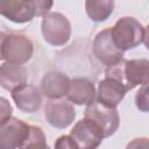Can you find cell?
Returning <instances> with one entry per match:
<instances>
[{"mask_svg": "<svg viewBox=\"0 0 149 149\" xmlns=\"http://www.w3.org/2000/svg\"><path fill=\"white\" fill-rule=\"evenodd\" d=\"M148 66L149 62L144 58L122 59L114 66L107 68L105 77L120 81L127 91H130L139 85L148 84Z\"/></svg>", "mask_w": 149, "mask_h": 149, "instance_id": "6da1fadb", "label": "cell"}, {"mask_svg": "<svg viewBox=\"0 0 149 149\" xmlns=\"http://www.w3.org/2000/svg\"><path fill=\"white\" fill-rule=\"evenodd\" d=\"M147 34L148 29L130 16L119 19L113 28H111L112 40L115 47L121 51H127L136 48L141 43H146Z\"/></svg>", "mask_w": 149, "mask_h": 149, "instance_id": "7a4b0ae2", "label": "cell"}, {"mask_svg": "<svg viewBox=\"0 0 149 149\" xmlns=\"http://www.w3.org/2000/svg\"><path fill=\"white\" fill-rule=\"evenodd\" d=\"M41 29L45 42L54 47L64 45L71 36V24L68 17L57 12L43 16Z\"/></svg>", "mask_w": 149, "mask_h": 149, "instance_id": "3957f363", "label": "cell"}, {"mask_svg": "<svg viewBox=\"0 0 149 149\" xmlns=\"http://www.w3.org/2000/svg\"><path fill=\"white\" fill-rule=\"evenodd\" d=\"M33 51V43L24 35H6L2 44V58L6 59V62L22 65L31 58Z\"/></svg>", "mask_w": 149, "mask_h": 149, "instance_id": "277c9868", "label": "cell"}, {"mask_svg": "<svg viewBox=\"0 0 149 149\" xmlns=\"http://www.w3.org/2000/svg\"><path fill=\"white\" fill-rule=\"evenodd\" d=\"M85 118L99 126L105 137L112 136L118 130L120 125V118L116 108L107 107L97 100L86 106Z\"/></svg>", "mask_w": 149, "mask_h": 149, "instance_id": "5b68a950", "label": "cell"}, {"mask_svg": "<svg viewBox=\"0 0 149 149\" xmlns=\"http://www.w3.org/2000/svg\"><path fill=\"white\" fill-rule=\"evenodd\" d=\"M69 136L73 140L78 149H97L105 139L100 127L86 118L74 125Z\"/></svg>", "mask_w": 149, "mask_h": 149, "instance_id": "8992f818", "label": "cell"}, {"mask_svg": "<svg viewBox=\"0 0 149 149\" xmlns=\"http://www.w3.org/2000/svg\"><path fill=\"white\" fill-rule=\"evenodd\" d=\"M92 50L95 58L107 68L114 66L123 59V51L119 50L112 40L111 28L104 29L97 34Z\"/></svg>", "mask_w": 149, "mask_h": 149, "instance_id": "52a82bcc", "label": "cell"}, {"mask_svg": "<svg viewBox=\"0 0 149 149\" xmlns=\"http://www.w3.org/2000/svg\"><path fill=\"white\" fill-rule=\"evenodd\" d=\"M44 116L50 126L64 129L69 127L76 118V111L71 102L65 100H50L45 105Z\"/></svg>", "mask_w": 149, "mask_h": 149, "instance_id": "ba28073f", "label": "cell"}, {"mask_svg": "<svg viewBox=\"0 0 149 149\" xmlns=\"http://www.w3.org/2000/svg\"><path fill=\"white\" fill-rule=\"evenodd\" d=\"M0 15L15 23L30 22L36 16V1L0 0Z\"/></svg>", "mask_w": 149, "mask_h": 149, "instance_id": "9c48e42d", "label": "cell"}, {"mask_svg": "<svg viewBox=\"0 0 149 149\" xmlns=\"http://www.w3.org/2000/svg\"><path fill=\"white\" fill-rule=\"evenodd\" d=\"M29 133V125L12 116L0 126V149H17Z\"/></svg>", "mask_w": 149, "mask_h": 149, "instance_id": "30bf717a", "label": "cell"}, {"mask_svg": "<svg viewBox=\"0 0 149 149\" xmlns=\"http://www.w3.org/2000/svg\"><path fill=\"white\" fill-rule=\"evenodd\" d=\"M127 93L126 87L118 80L105 77L98 84V90L95 92V100L107 107L116 108Z\"/></svg>", "mask_w": 149, "mask_h": 149, "instance_id": "8fae6325", "label": "cell"}, {"mask_svg": "<svg viewBox=\"0 0 149 149\" xmlns=\"http://www.w3.org/2000/svg\"><path fill=\"white\" fill-rule=\"evenodd\" d=\"M70 78L59 71L47 72L41 80V91L50 100H59L69 90Z\"/></svg>", "mask_w": 149, "mask_h": 149, "instance_id": "7c38bea8", "label": "cell"}, {"mask_svg": "<svg viewBox=\"0 0 149 149\" xmlns=\"http://www.w3.org/2000/svg\"><path fill=\"white\" fill-rule=\"evenodd\" d=\"M12 98L16 107L24 113H35L42 105V97L37 87L24 84L12 91Z\"/></svg>", "mask_w": 149, "mask_h": 149, "instance_id": "4fadbf2b", "label": "cell"}, {"mask_svg": "<svg viewBox=\"0 0 149 149\" xmlns=\"http://www.w3.org/2000/svg\"><path fill=\"white\" fill-rule=\"evenodd\" d=\"M66 98L70 102L76 105H88L95 100V87L93 83L86 78L70 79Z\"/></svg>", "mask_w": 149, "mask_h": 149, "instance_id": "5bb4252c", "label": "cell"}, {"mask_svg": "<svg viewBox=\"0 0 149 149\" xmlns=\"http://www.w3.org/2000/svg\"><path fill=\"white\" fill-rule=\"evenodd\" d=\"M28 72L24 66L5 62L0 65V86L7 91H14L15 88L27 84Z\"/></svg>", "mask_w": 149, "mask_h": 149, "instance_id": "9a60e30c", "label": "cell"}, {"mask_svg": "<svg viewBox=\"0 0 149 149\" xmlns=\"http://www.w3.org/2000/svg\"><path fill=\"white\" fill-rule=\"evenodd\" d=\"M113 0H87L85 1V10L88 17L94 22L106 21L113 13Z\"/></svg>", "mask_w": 149, "mask_h": 149, "instance_id": "2e32d148", "label": "cell"}, {"mask_svg": "<svg viewBox=\"0 0 149 149\" xmlns=\"http://www.w3.org/2000/svg\"><path fill=\"white\" fill-rule=\"evenodd\" d=\"M19 149H50L45 141V135L41 127L30 126L29 133Z\"/></svg>", "mask_w": 149, "mask_h": 149, "instance_id": "e0dca14e", "label": "cell"}, {"mask_svg": "<svg viewBox=\"0 0 149 149\" xmlns=\"http://www.w3.org/2000/svg\"><path fill=\"white\" fill-rule=\"evenodd\" d=\"M135 104H136V107L142 111V112H148L149 109V105H148V87L147 85H143L137 92H136V95H135Z\"/></svg>", "mask_w": 149, "mask_h": 149, "instance_id": "ac0fdd59", "label": "cell"}, {"mask_svg": "<svg viewBox=\"0 0 149 149\" xmlns=\"http://www.w3.org/2000/svg\"><path fill=\"white\" fill-rule=\"evenodd\" d=\"M12 113L13 108L9 101L6 98L0 97V126L6 123L12 118Z\"/></svg>", "mask_w": 149, "mask_h": 149, "instance_id": "d6986e66", "label": "cell"}, {"mask_svg": "<svg viewBox=\"0 0 149 149\" xmlns=\"http://www.w3.org/2000/svg\"><path fill=\"white\" fill-rule=\"evenodd\" d=\"M55 149H78V148L69 135H62L56 140Z\"/></svg>", "mask_w": 149, "mask_h": 149, "instance_id": "ffe728a7", "label": "cell"}, {"mask_svg": "<svg viewBox=\"0 0 149 149\" xmlns=\"http://www.w3.org/2000/svg\"><path fill=\"white\" fill-rule=\"evenodd\" d=\"M126 149H149V141L147 137H137L132 140Z\"/></svg>", "mask_w": 149, "mask_h": 149, "instance_id": "44dd1931", "label": "cell"}, {"mask_svg": "<svg viewBox=\"0 0 149 149\" xmlns=\"http://www.w3.org/2000/svg\"><path fill=\"white\" fill-rule=\"evenodd\" d=\"M52 5V1H36V16H45Z\"/></svg>", "mask_w": 149, "mask_h": 149, "instance_id": "7402d4cb", "label": "cell"}, {"mask_svg": "<svg viewBox=\"0 0 149 149\" xmlns=\"http://www.w3.org/2000/svg\"><path fill=\"white\" fill-rule=\"evenodd\" d=\"M5 37H6V34L2 33V31H0V61L3 59V58H2V44H3Z\"/></svg>", "mask_w": 149, "mask_h": 149, "instance_id": "603a6c76", "label": "cell"}]
</instances>
